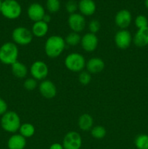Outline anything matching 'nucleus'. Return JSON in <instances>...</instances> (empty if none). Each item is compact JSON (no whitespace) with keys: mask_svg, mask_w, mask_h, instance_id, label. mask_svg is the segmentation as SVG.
<instances>
[{"mask_svg":"<svg viewBox=\"0 0 148 149\" xmlns=\"http://www.w3.org/2000/svg\"><path fill=\"white\" fill-rule=\"evenodd\" d=\"M66 44L65 39L59 35H52L46 40L44 51L49 58H57L63 52Z\"/></svg>","mask_w":148,"mask_h":149,"instance_id":"obj_1","label":"nucleus"},{"mask_svg":"<svg viewBox=\"0 0 148 149\" xmlns=\"http://www.w3.org/2000/svg\"><path fill=\"white\" fill-rule=\"evenodd\" d=\"M27 14L29 18L35 23L42 20L46 13L44 8L41 4L39 3H33L28 8Z\"/></svg>","mask_w":148,"mask_h":149,"instance_id":"obj_14","label":"nucleus"},{"mask_svg":"<svg viewBox=\"0 0 148 149\" xmlns=\"http://www.w3.org/2000/svg\"><path fill=\"white\" fill-rule=\"evenodd\" d=\"M145 7H146V8L148 10V0H145Z\"/></svg>","mask_w":148,"mask_h":149,"instance_id":"obj_35","label":"nucleus"},{"mask_svg":"<svg viewBox=\"0 0 148 149\" xmlns=\"http://www.w3.org/2000/svg\"><path fill=\"white\" fill-rule=\"evenodd\" d=\"M46 8L51 13H57L60 8V2L59 0H47Z\"/></svg>","mask_w":148,"mask_h":149,"instance_id":"obj_26","label":"nucleus"},{"mask_svg":"<svg viewBox=\"0 0 148 149\" xmlns=\"http://www.w3.org/2000/svg\"><path fill=\"white\" fill-rule=\"evenodd\" d=\"M49 149H64V148L62 144L59 143H55L49 146Z\"/></svg>","mask_w":148,"mask_h":149,"instance_id":"obj_33","label":"nucleus"},{"mask_svg":"<svg viewBox=\"0 0 148 149\" xmlns=\"http://www.w3.org/2000/svg\"><path fill=\"white\" fill-rule=\"evenodd\" d=\"M67 69L72 72H81L86 67V60L84 55L78 52L69 54L65 58L64 61Z\"/></svg>","mask_w":148,"mask_h":149,"instance_id":"obj_4","label":"nucleus"},{"mask_svg":"<svg viewBox=\"0 0 148 149\" xmlns=\"http://www.w3.org/2000/svg\"><path fill=\"white\" fill-rule=\"evenodd\" d=\"M41 95L46 99H52L57 95L56 85L49 79L41 81L39 87Z\"/></svg>","mask_w":148,"mask_h":149,"instance_id":"obj_12","label":"nucleus"},{"mask_svg":"<svg viewBox=\"0 0 148 149\" xmlns=\"http://www.w3.org/2000/svg\"><path fill=\"white\" fill-rule=\"evenodd\" d=\"M78 10L82 15H92L97 10V6L93 0H80L78 3Z\"/></svg>","mask_w":148,"mask_h":149,"instance_id":"obj_16","label":"nucleus"},{"mask_svg":"<svg viewBox=\"0 0 148 149\" xmlns=\"http://www.w3.org/2000/svg\"><path fill=\"white\" fill-rule=\"evenodd\" d=\"M7 109H8L7 103L2 97H0V116H2L6 112L8 111Z\"/></svg>","mask_w":148,"mask_h":149,"instance_id":"obj_32","label":"nucleus"},{"mask_svg":"<svg viewBox=\"0 0 148 149\" xmlns=\"http://www.w3.org/2000/svg\"><path fill=\"white\" fill-rule=\"evenodd\" d=\"M98 43V37L94 33L89 32L81 37V47H82L83 49L87 52H94L97 48Z\"/></svg>","mask_w":148,"mask_h":149,"instance_id":"obj_11","label":"nucleus"},{"mask_svg":"<svg viewBox=\"0 0 148 149\" xmlns=\"http://www.w3.org/2000/svg\"><path fill=\"white\" fill-rule=\"evenodd\" d=\"M11 68L12 73L13 75L19 79L25 78L27 76L28 72L26 65L18 61L14 63L12 65H11Z\"/></svg>","mask_w":148,"mask_h":149,"instance_id":"obj_21","label":"nucleus"},{"mask_svg":"<svg viewBox=\"0 0 148 149\" xmlns=\"http://www.w3.org/2000/svg\"><path fill=\"white\" fill-rule=\"evenodd\" d=\"M33 38V35L31 31L23 26L15 28L12 33V39L13 42L16 45L21 46H26L31 43Z\"/></svg>","mask_w":148,"mask_h":149,"instance_id":"obj_6","label":"nucleus"},{"mask_svg":"<svg viewBox=\"0 0 148 149\" xmlns=\"http://www.w3.org/2000/svg\"><path fill=\"white\" fill-rule=\"evenodd\" d=\"M106 130L105 128L101 125H97L95 127H93L91 130V135L94 138L97 140H101L105 137Z\"/></svg>","mask_w":148,"mask_h":149,"instance_id":"obj_25","label":"nucleus"},{"mask_svg":"<svg viewBox=\"0 0 148 149\" xmlns=\"http://www.w3.org/2000/svg\"><path fill=\"white\" fill-rule=\"evenodd\" d=\"M19 50L14 42H6L0 47V61L4 65H12L17 61Z\"/></svg>","mask_w":148,"mask_h":149,"instance_id":"obj_2","label":"nucleus"},{"mask_svg":"<svg viewBox=\"0 0 148 149\" xmlns=\"http://www.w3.org/2000/svg\"><path fill=\"white\" fill-rule=\"evenodd\" d=\"M26 138L20 134H13L7 141L8 149H24L26 146Z\"/></svg>","mask_w":148,"mask_h":149,"instance_id":"obj_18","label":"nucleus"},{"mask_svg":"<svg viewBox=\"0 0 148 149\" xmlns=\"http://www.w3.org/2000/svg\"><path fill=\"white\" fill-rule=\"evenodd\" d=\"M78 81L83 85H87L91 81V74L87 71H82L78 75Z\"/></svg>","mask_w":148,"mask_h":149,"instance_id":"obj_28","label":"nucleus"},{"mask_svg":"<svg viewBox=\"0 0 148 149\" xmlns=\"http://www.w3.org/2000/svg\"><path fill=\"white\" fill-rule=\"evenodd\" d=\"M100 29V23L97 20H91L89 23V30L90 33L96 34Z\"/></svg>","mask_w":148,"mask_h":149,"instance_id":"obj_31","label":"nucleus"},{"mask_svg":"<svg viewBox=\"0 0 148 149\" xmlns=\"http://www.w3.org/2000/svg\"><path fill=\"white\" fill-rule=\"evenodd\" d=\"M147 84H148V78H147Z\"/></svg>","mask_w":148,"mask_h":149,"instance_id":"obj_37","label":"nucleus"},{"mask_svg":"<svg viewBox=\"0 0 148 149\" xmlns=\"http://www.w3.org/2000/svg\"><path fill=\"white\" fill-rule=\"evenodd\" d=\"M0 13L9 20L18 18L22 13L21 5L16 0H4Z\"/></svg>","mask_w":148,"mask_h":149,"instance_id":"obj_5","label":"nucleus"},{"mask_svg":"<svg viewBox=\"0 0 148 149\" xmlns=\"http://www.w3.org/2000/svg\"><path fill=\"white\" fill-rule=\"evenodd\" d=\"M64 149H80L82 146V138L78 132L70 131L62 141Z\"/></svg>","mask_w":148,"mask_h":149,"instance_id":"obj_8","label":"nucleus"},{"mask_svg":"<svg viewBox=\"0 0 148 149\" xmlns=\"http://www.w3.org/2000/svg\"><path fill=\"white\" fill-rule=\"evenodd\" d=\"M104 62L102 59L100 58H91L86 63V68L87 71L90 74H98L102 72L104 68Z\"/></svg>","mask_w":148,"mask_h":149,"instance_id":"obj_15","label":"nucleus"},{"mask_svg":"<svg viewBox=\"0 0 148 149\" xmlns=\"http://www.w3.org/2000/svg\"><path fill=\"white\" fill-rule=\"evenodd\" d=\"M49 31V26L43 20L35 22L32 26L31 32L33 36L38 38H42L46 36Z\"/></svg>","mask_w":148,"mask_h":149,"instance_id":"obj_19","label":"nucleus"},{"mask_svg":"<svg viewBox=\"0 0 148 149\" xmlns=\"http://www.w3.org/2000/svg\"><path fill=\"white\" fill-rule=\"evenodd\" d=\"M134 23L135 26L138 29H143V28L148 26V19L147 18L145 15H139L136 16V18H135Z\"/></svg>","mask_w":148,"mask_h":149,"instance_id":"obj_27","label":"nucleus"},{"mask_svg":"<svg viewBox=\"0 0 148 149\" xmlns=\"http://www.w3.org/2000/svg\"><path fill=\"white\" fill-rule=\"evenodd\" d=\"M38 85L37 80L33 78H28L25 80L23 83V87L27 90H33L36 88Z\"/></svg>","mask_w":148,"mask_h":149,"instance_id":"obj_29","label":"nucleus"},{"mask_svg":"<svg viewBox=\"0 0 148 149\" xmlns=\"http://www.w3.org/2000/svg\"><path fill=\"white\" fill-rule=\"evenodd\" d=\"M42 20H43L44 22H45V23H46L48 24V23H49V22L52 20V17H51V16L49 15V14H45L44 16L43 19H42Z\"/></svg>","mask_w":148,"mask_h":149,"instance_id":"obj_34","label":"nucleus"},{"mask_svg":"<svg viewBox=\"0 0 148 149\" xmlns=\"http://www.w3.org/2000/svg\"><path fill=\"white\" fill-rule=\"evenodd\" d=\"M134 144L137 149H148V135L146 134L137 135L134 140Z\"/></svg>","mask_w":148,"mask_h":149,"instance_id":"obj_24","label":"nucleus"},{"mask_svg":"<svg viewBox=\"0 0 148 149\" xmlns=\"http://www.w3.org/2000/svg\"><path fill=\"white\" fill-rule=\"evenodd\" d=\"M2 3H3V1H1V0H0V12H1V7H2Z\"/></svg>","mask_w":148,"mask_h":149,"instance_id":"obj_36","label":"nucleus"},{"mask_svg":"<svg viewBox=\"0 0 148 149\" xmlns=\"http://www.w3.org/2000/svg\"><path fill=\"white\" fill-rule=\"evenodd\" d=\"M131 20V13H130V11L125 9L118 12L115 16V23L116 26L120 29H127L130 26Z\"/></svg>","mask_w":148,"mask_h":149,"instance_id":"obj_13","label":"nucleus"},{"mask_svg":"<svg viewBox=\"0 0 148 149\" xmlns=\"http://www.w3.org/2000/svg\"><path fill=\"white\" fill-rule=\"evenodd\" d=\"M94 125V119L89 113H83L79 116L78 125L82 131H89L91 130Z\"/></svg>","mask_w":148,"mask_h":149,"instance_id":"obj_20","label":"nucleus"},{"mask_svg":"<svg viewBox=\"0 0 148 149\" xmlns=\"http://www.w3.org/2000/svg\"><path fill=\"white\" fill-rule=\"evenodd\" d=\"M114 39L116 46L122 49H127L133 42L131 33L127 29H120L115 35Z\"/></svg>","mask_w":148,"mask_h":149,"instance_id":"obj_9","label":"nucleus"},{"mask_svg":"<svg viewBox=\"0 0 148 149\" xmlns=\"http://www.w3.org/2000/svg\"><path fill=\"white\" fill-rule=\"evenodd\" d=\"M65 10L70 14L75 13L77 10H78V4L74 0H69L65 4Z\"/></svg>","mask_w":148,"mask_h":149,"instance_id":"obj_30","label":"nucleus"},{"mask_svg":"<svg viewBox=\"0 0 148 149\" xmlns=\"http://www.w3.org/2000/svg\"><path fill=\"white\" fill-rule=\"evenodd\" d=\"M21 121L19 115L16 112L7 111L1 118V128L9 133L15 134L20 129Z\"/></svg>","mask_w":148,"mask_h":149,"instance_id":"obj_3","label":"nucleus"},{"mask_svg":"<svg viewBox=\"0 0 148 149\" xmlns=\"http://www.w3.org/2000/svg\"><path fill=\"white\" fill-rule=\"evenodd\" d=\"M30 74L32 78L37 81H43L49 74V68L44 61H36L30 65Z\"/></svg>","mask_w":148,"mask_h":149,"instance_id":"obj_7","label":"nucleus"},{"mask_svg":"<svg viewBox=\"0 0 148 149\" xmlns=\"http://www.w3.org/2000/svg\"><path fill=\"white\" fill-rule=\"evenodd\" d=\"M81 36H80L79 33L73 31L70 33L69 34L67 35L65 39V44L71 47H75L79 45L81 43Z\"/></svg>","mask_w":148,"mask_h":149,"instance_id":"obj_23","label":"nucleus"},{"mask_svg":"<svg viewBox=\"0 0 148 149\" xmlns=\"http://www.w3.org/2000/svg\"><path fill=\"white\" fill-rule=\"evenodd\" d=\"M133 42L138 47H144L148 45V26L138 29L133 37Z\"/></svg>","mask_w":148,"mask_h":149,"instance_id":"obj_17","label":"nucleus"},{"mask_svg":"<svg viewBox=\"0 0 148 149\" xmlns=\"http://www.w3.org/2000/svg\"><path fill=\"white\" fill-rule=\"evenodd\" d=\"M68 23L73 32L79 33L85 29L86 19L84 15L75 13L70 15L68 19Z\"/></svg>","mask_w":148,"mask_h":149,"instance_id":"obj_10","label":"nucleus"},{"mask_svg":"<svg viewBox=\"0 0 148 149\" xmlns=\"http://www.w3.org/2000/svg\"><path fill=\"white\" fill-rule=\"evenodd\" d=\"M19 134L24 137L25 138H29L33 136L35 134V127L30 123L21 124L19 129Z\"/></svg>","mask_w":148,"mask_h":149,"instance_id":"obj_22","label":"nucleus"}]
</instances>
